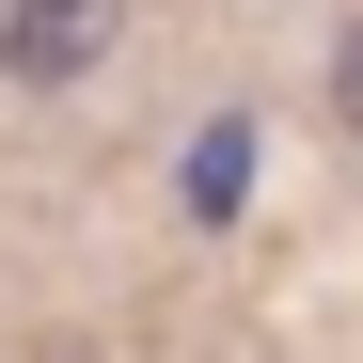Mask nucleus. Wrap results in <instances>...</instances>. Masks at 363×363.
Returning <instances> with one entry per match:
<instances>
[{"label": "nucleus", "instance_id": "obj_1", "mask_svg": "<svg viewBox=\"0 0 363 363\" xmlns=\"http://www.w3.org/2000/svg\"><path fill=\"white\" fill-rule=\"evenodd\" d=\"M127 0H0V79H79Z\"/></svg>", "mask_w": 363, "mask_h": 363}, {"label": "nucleus", "instance_id": "obj_2", "mask_svg": "<svg viewBox=\"0 0 363 363\" xmlns=\"http://www.w3.org/2000/svg\"><path fill=\"white\" fill-rule=\"evenodd\" d=\"M237 190H253V127H206V143H190V206L237 221Z\"/></svg>", "mask_w": 363, "mask_h": 363}, {"label": "nucleus", "instance_id": "obj_3", "mask_svg": "<svg viewBox=\"0 0 363 363\" xmlns=\"http://www.w3.org/2000/svg\"><path fill=\"white\" fill-rule=\"evenodd\" d=\"M332 111L363 127V16H347V48H332Z\"/></svg>", "mask_w": 363, "mask_h": 363}]
</instances>
